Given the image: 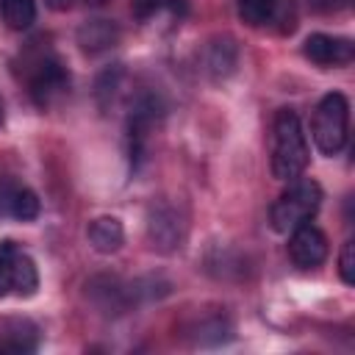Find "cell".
Wrapping results in <instances>:
<instances>
[{
    "label": "cell",
    "mask_w": 355,
    "mask_h": 355,
    "mask_svg": "<svg viewBox=\"0 0 355 355\" xmlns=\"http://www.w3.org/2000/svg\"><path fill=\"white\" fill-rule=\"evenodd\" d=\"M39 344V327L31 319H11L3 330L0 349L3 352H31Z\"/></svg>",
    "instance_id": "5bb4252c"
},
{
    "label": "cell",
    "mask_w": 355,
    "mask_h": 355,
    "mask_svg": "<svg viewBox=\"0 0 355 355\" xmlns=\"http://www.w3.org/2000/svg\"><path fill=\"white\" fill-rule=\"evenodd\" d=\"M0 211L14 219L31 222L39 216V197H36V191H31L25 186H11L0 194Z\"/></svg>",
    "instance_id": "4fadbf2b"
},
{
    "label": "cell",
    "mask_w": 355,
    "mask_h": 355,
    "mask_svg": "<svg viewBox=\"0 0 355 355\" xmlns=\"http://www.w3.org/2000/svg\"><path fill=\"white\" fill-rule=\"evenodd\" d=\"M302 55L319 67H344L355 58V44L344 36L330 33H311L302 42Z\"/></svg>",
    "instance_id": "9c48e42d"
},
{
    "label": "cell",
    "mask_w": 355,
    "mask_h": 355,
    "mask_svg": "<svg viewBox=\"0 0 355 355\" xmlns=\"http://www.w3.org/2000/svg\"><path fill=\"white\" fill-rule=\"evenodd\" d=\"M308 161L311 153L300 114L294 108H280L272 125V175L277 180H294L308 169Z\"/></svg>",
    "instance_id": "6da1fadb"
},
{
    "label": "cell",
    "mask_w": 355,
    "mask_h": 355,
    "mask_svg": "<svg viewBox=\"0 0 355 355\" xmlns=\"http://www.w3.org/2000/svg\"><path fill=\"white\" fill-rule=\"evenodd\" d=\"M311 133L319 153L338 155L344 150L349 133V103L341 92H330L319 100L311 116Z\"/></svg>",
    "instance_id": "3957f363"
},
{
    "label": "cell",
    "mask_w": 355,
    "mask_h": 355,
    "mask_svg": "<svg viewBox=\"0 0 355 355\" xmlns=\"http://www.w3.org/2000/svg\"><path fill=\"white\" fill-rule=\"evenodd\" d=\"M236 8H239L241 22H247L250 28H261L275 19L277 0H236Z\"/></svg>",
    "instance_id": "2e32d148"
},
{
    "label": "cell",
    "mask_w": 355,
    "mask_h": 355,
    "mask_svg": "<svg viewBox=\"0 0 355 355\" xmlns=\"http://www.w3.org/2000/svg\"><path fill=\"white\" fill-rule=\"evenodd\" d=\"M327 252H330L327 236L316 225L305 222V225H300V227H294L288 233V258L294 261V266L313 269V266L324 263Z\"/></svg>",
    "instance_id": "ba28073f"
},
{
    "label": "cell",
    "mask_w": 355,
    "mask_h": 355,
    "mask_svg": "<svg viewBox=\"0 0 355 355\" xmlns=\"http://www.w3.org/2000/svg\"><path fill=\"white\" fill-rule=\"evenodd\" d=\"M75 39H78V44H80L83 53L97 55V53L111 50L119 42V28L111 19H86L78 28V36Z\"/></svg>",
    "instance_id": "30bf717a"
},
{
    "label": "cell",
    "mask_w": 355,
    "mask_h": 355,
    "mask_svg": "<svg viewBox=\"0 0 355 355\" xmlns=\"http://www.w3.org/2000/svg\"><path fill=\"white\" fill-rule=\"evenodd\" d=\"M28 92H31V100L42 111L61 103L69 92V72L61 64V58H55V55L36 58L31 67V75H28Z\"/></svg>",
    "instance_id": "5b68a950"
},
{
    "label": "cell",
    "mask_w": 355,
    "mask_h": 355,
    "mask_svg": "<svg viewBox=\"0 0 355 355\" xmlns=\"http://www.w3.org/2000/svg\"><path fill=\"white\" fill-rule=\"evenodd\" d=\"M47 6L53 11H69L72 8V0H47Z\"/></svg>",
    "instance_id": "ffe728a7"
},
{
    "label": "cell",
    "mask_w": 355,
    "mask_h": 355,
    "mask_svg": "<svg viewBox=\"0 0 355 355\" xmlns=\"http://www.w3.org/2000/svg\"><path fill=\"white\" fill-rule=\"evenodd\" d=\"M164 116V105L155 94L144 92L133 100L130 111H128V147H130V161H141V153H144V141H147V133L155 128V122Z\"/></svg>",
    "instance_id": "8992f818"
},
{
    "label": "cell",
    "mask_w": 355,
    "mask_h": 355,
    "mask_svg": "<svg viewBox=\"0 0 355 355\" xmlns=\"http://www.w3.org/2000/svg\"><path fill=\"white\" fill-rule=\"evenodd\" d=\"M236 61H239V47L230 36H216L214 42H208L205 47V69L214 80H222L227 78L233 69H236Z\"/></svg>",
    "instance_id": "7c38bea8"
},
{
    "label": "cell",
    "mask_w": 355,
    "mask_h": 355,
    "mask_svg": "<svg viewBox=\"0 0 355 355\" xmlns=\"http://www.w3.org/2000/svg\"><path fill=\"white\" fill-rule=\"evenodd\" d=\"M147 236H150V244L158 250V252H175L183 247V239H186V222L183 216L169 205V202H158L150 208V216H147Z\"/></svg>",
    "instance_id": "52a82bcc"
},
{
    "label": "cell",
    "mask_w": 355,
    "mask_h": 355,
    "mask_svg": "<svg viewBox=\"0 0 355 355\" xmlns=\"http://www.w3.org/2000/svg\"><path fill=\"white\" fill-rule=\"evenodd\" d=\"M322 205V186L311 178H294L288 180V189L272 202L269 208V222L277 233L288 236L294 227L311 222Z\"/></svg>",
    "instance_id": "7a4b0ae2"
},
{
    "label": "cell",
    "mask_w": 355,
    "mask_h": 355,
    "mask_svg": "<svg viewBox=\"0 0 355 355\" xmlns=\"http://www.w3.org/2000/svg\"><path fill=\"white\" fill-rule=\"evenodd\" d=\"M39 288V272L33 258L11 239L0 241V300L8 294L33 297Z\"/></svg>",
    "instance_id": "277c9868"
},
{
    "label": "cell",
    "mask_w": 355,
    "mask_h": 355,
    "mask_svg": "<svg viewBox=\"0 0 355 355\" xmlns=\"http://www.w3.org/2000/svg\"><path fill=\"white\" fill-rule=\"evenodd\" d=\"M83 3H86V6H94V8H100V6H105L108 0H83Z\"/></svg>",
    "instance_id": "44dd1931"
},
{
    "label": "cell",
    "mask_w": 355,
    "mask_h": 355,
    "mask_svg": "<svg viewBox=\"0 0 355 355\" xmlns=\"http://www.w3.org/2000/svg\"><path fill=\"white\" fill-rule=\"evenodd\" d=\"M0 8L11 31H28L36 19V0H0Z\"/></svg>",
    "instance_id": "9a60e30c"
},
{
    "label": "cell",
    "mask_w": 355,
    "mask_h": 355,
    "mask_svg": "<svg viewBox=\"0 0 355 355\" xmlns=\"http://www.w3.org/2000/svg\"><path fill=\"white\" fill-rule=\"evenodd\" d=\"M0 122H3V103H0Z\"/></svg>",
    "instance_id": "7402d4cb"
},
{
    "label": "cell",
    "mask_w": 355,
    "mask_h": 355,
    "mask_svg": "<svg viewBox=\"0 0 355 355\" xmlns=\"http://www.w3.org/2000/svg\"><path fill=\"white\" fill-rule=\"evenodd\" d=\"M338 275L347 286L355 283V241L347 239L344 247H341V255H338Z\"/></svg>",
    "instance_id": "d6986e66"
},
{
    "label": "cell",
    "mask_w": 355,
    "mask_h": 355,
    "mask_svg": "<svg viewBox=\"0 0 355 355\" xmlns=\"http://www.w3.org/2000/svg\"><path fill=\"white\" fill-rule=\"evenodd\" d=\"M86 236H89L92 250H97V252H103V255H111V252H116V250L122 247V241H125V227H122V222H119L116 216H97V219L89 222Z\"/></svg>",
    "instance_id": "8fae6325"
},
{
    "label": "cell",
    "mask_w": 355,
    "mask_h": 355,
    "mask_svg": "<svg viewBox=\"0 0 355 355\" xmlns=\"http://www.w3.org/2000/svg\"><path fill=\"white\" fill-rule=\"evenodd\" d=\"M189 333L197 336V344H219V341L230 338V322L225 316H208V319L197 322Z\"/></svg>",
    "instance_id": "e0dca14e"
},
{
    "label": "cell",
    "mask_w": 355,
    "mask_h": 355,
    "mask_svg": "<svg viewBox=\"0 0 355 355\" xmlns=\"http://www.w3.org/2000/svg\"><path fill=\"white\" fill-rule=\"evenodd\" d=\"M172 11V14H183L186 3L183 0H130V11L139 22H147L150 17H155L158 11Z\"/></svg>",
    "instance_id": "ac0fdd59"
}]
</instances>
